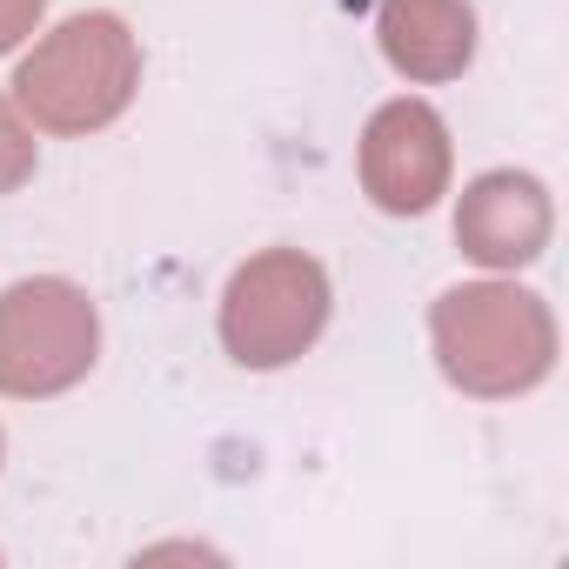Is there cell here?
I'll use <instances>...</instances> for the list:
<instances>
[{
	"mask_svg": "<svg viewBox=\"0 0 569 569\" xmlns=\"http://www.w3.org/2000/svg\"><path fill=\"white\" fill-rule=\"evenodd\" d=\"M436 356L456 389L469 396H516L549 376L556 362V322L529 289L509 281H476L436 302Z\"/></svg>",
	"mask_w": 569,
	"mask_h": 569,
	"instance_id": "cell-1",
	"label": "cell"
},
{
	"mask_svg": "<svg viewBox=\"0 0 569 569\" xmlns=\"http://www.w3.org/2000/svg\"><path fill=\"white\" fill-rule=\"evenodd\" d=\"M141 81V54L134 34L114 14H81L68 28H54L28 61H21V108L54 128V134H88L108 128Z\"/></svg>",
	"mask_w": 569,
	"mask_h": 569,
	"instance_id": "cell-2",
	"label": "cell"
},
{
	"mask_svg": "<svg viewBox=\"0 0 569 569\" xmlns=\"http://www.w3.org/2000/svg\"><path fill=\"white\" fill-rule=\"evenodd\" d=\"M329 322V274L302 248H268L254 254L221 302V342L248 369H281L296 362Z\"/></svg>",
	"mask_w": 569,
	"mask_h": 569,
	"instance_id": "cell-3",
	"label": "cell"
},
{
	"mask_svg": "<svg viewBox=\"0 0 569 569\" xmlns=\"http://www.w3.org/2000/svg\"><path fill=\"white\" fill-rule=\"evenodd\" d=\"M94 342V302L74 281H14L0 296V389L8 396H54L81 382Z\"/></svg>",
	"mask_w": 569,
	"mask_h": 569,
	"instance_id": "cell-4",
	"label": "cell"
},
{
	"mask_svg": "<svg viewBox=\"0 0 569 569\" xmlns=\"http://www.w3.org/2000/svg\"><path fill=\"white\" fill-rule=\"evenodd\" d=\"M362 188L389 214H422L449 188V128L422 101H389L362 134Z\"/></svg>",
	"mask_w": 569,
	"mask_h": 569,
	"instance_id": "cell-5",
	"label": "cell"
},
{
	"mask_svg": "<svg viewBox=\"0 0 569 569\" xmlns=\"http://www.w3.org/2000/svg\"><path fill=\"white\" fill-rule=\"evenodd\" d=\"M456 241L489 268H522L549 241V194L529 174H482L456 208Z\"/></svg>",
	"mask_w": 569,
	"mask_h": 569,
	"instance_id": "cell-6",
	"label": "cell"
},
{
	"mask_svg": "<svg viewBox=\"0 0 569 569\" xmlns=\"http://www.w3.org/2000/svg\"><path fill=\"white\" fill-rule=\"evenodd\" d=\"M382 54L409 81H449L476 54V21L462 0H382Z\"/></svg>",
	"mask_w": 569,
	"mask_h": 569,
	"instance_id": "cell-7",
	"label": "cell"
},
{
	"mask_svg": "<svg viewBox=\"0 0 569 569\" xmlns=\"http://www.w3.org/2000/svg\"><path fill=\"white\" fill-rule=\"evenodd\" d=\"M28 168H34V141H28V128L14 121V108L0 101V194L21 188V181H28Z\"/></svg>",
	"mask_w": 569,
	"mask_h": 569,
	"instance_id": "cell-8",
	"label": "cell"
},
{
	"mask_svg": "<svg viewBox=\"0 0 569 569\" xmlns=\"http://www.w3.org/2000/svg\"><path fill=\"white\" fill-rule=\"evenodd\" d=\"M34 21H41V0H0V54H8Z\"/></svg>",
	"mask_w": 569,
	"mask_h": 569,
	"instance_id": "cell-9",
	"label": "cell"
}]
</instances>
